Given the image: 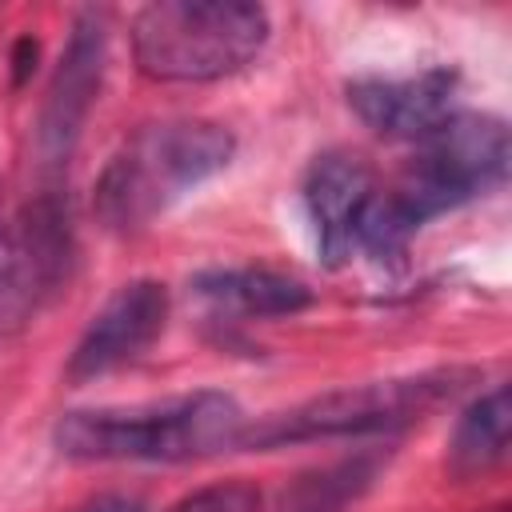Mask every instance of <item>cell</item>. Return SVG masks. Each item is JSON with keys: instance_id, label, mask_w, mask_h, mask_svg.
<instances>
[{"instance_id": "6da1fadb", "label": "cell", "mask_w": 512, "mask_h": 512, "mask_svg": "<svg viewBox=\"0 0 512 512\" xmlns=\"http://www.w3.org/2000/svg\"><path fill=\"white\" fill-rule=\"evenodd\" d=\"M416 144L404 176L372 192L356 224V248L380 264L400 260L424 220L484 196L508 172V128L484 112H452Z\"/></svg>"}, {"instance_id": "7a4b0ae2", "label": "cell", "mask_w": 512, "mask_h": 512, "mask_svg": "<svg viewBox=\"0 0 512 512\" xmlns=\"http://www.w3.org/2000/svg\"><path fill=\"white\" fill-rule=\"evenodd\" d=\"M232 152V132L212 120L144 124L100 172L96 216L112 232H136L172 208L184 192L216 176Z\"/></svg>"}, {"instance_id": "3957f363", "label": "cell", "mask_w": 512, "mask_h": 512, "mask_svg": "<svg viewBox=\"0 0 512 512\" xmlns=\"http://www.w3.org/2000/svg\"><path fill=\"white\" fill-rule=\"evenodd\" d=\"M244 412L224 392H192L152 408L68 412L56 448L72 460H200L240 448Z\"/></svg>"}, {"instance_id": "277c9868", "label": "cell", "mask_w": 512, "mask_h": 512, "mask_svg": "<svg viewBox=\"0 0 512 512\" xmlns=\"http://www.w3.org/2000/svg\"><path fill=\"white\" fill-rule=\"evenodd\" d=\"M268 40V12L248 0H160L132 20V60L148 80L204 84L240 72Z\"/></svg>"}, {"instance_id": "5b68a950", "label": "cell", "mask_w": 512, "mask_h": 512, "mask_svg": "<svg viewBox=\"0 0 512 512\" xmlns=\"http://www.w3.org/2000/svg\"><path fill=\"white\" fill-rule=\"evenodd\" d=\"M460 388V372H428L412 380H376V384H348L324 396H312L288 412H276L240 432V448H280L304 440H332V436H364L384 432L408 420H420L444 396Z\"/></svg>"}, {"instance_id": "8992f818", "label": "cell", "mask_w": 512, "mask_h": 512, "mask_svg": "<svg viewBox=\"0 0 512 512\" xmlns=\"http://www.w3.org/2000/svg\"><path fill=\"white\" fill-rule=\"evenodd\" d=\"M72 256V220L56 196H40L0 224V336L28 328L60 296Z\"/></svg>"}, {"instance_id": "52a82bcc", "label": "cell", "mask_w": 512, "mask_h": 512, "mask_svg": "<svg viewBox=\"0 0 512 512\" xmlns=\"http://www.w3.org/2000/svg\"><path fill=\"white\" fill-rule=\"evenodd\" d=\"M164 320H168V288L160 280H132L116 288L104 300V308L92 316L84 336L76 340L64 368L68 380L84 384L132 364L164 332Z\"/></svg>"}, {"instance_id": "ba28073f", "label": "cell", "mask_w": 512, "mask_h": 512, "mask_svg": "<svg viewBox=\"0 0 512 512\" xmlns=\"http://www.w3.org/2000/svg\"><path fill=\"white\" fill-rule=\"evenodd\" d=\"M372 192L376 184H372V168L364 164V156L332 148L312 160L304 176V204L316 228V248L328 268H340L352 256L356 224Z\"/></svg>"}, {"instance_id": "9c48e42d", "label": "cell", "mask_w": 512, "mask_h": 512, "mask_svg": "<svg viewBox=\"0 0 512 512\" xmlns=\"http://www.w3.org/2000/svg\"><path fill=\"white\" fill-rule=\"evenodd\" d=\"M104 68V28L96 12H84L72 28V40L60 56V68L48 84V100L40 112V152L44 160H64L80 136V124L92 108Z\"/></svg>"}, {"instance_id": "30bf717a", "label": "cell", "mask_w": 512, "mask_h": 512, "mask_svg": "<svg viewBox=\"0 0 512 512\" xmlns=\"http://www.w3.org/2000/svg\"><path fill=\"white\" fill-rule=\"evenodd\" d=\"M452 100H456V72L448 68H428L420 76H400V80L372 76L348 84L352 112L380 136H400V140L428 136L440 120L452 116Z\"/></svg>"}, {"instance_id": "8fae6325", "label": "cell", "mask_w": 512, "mask_h": 512, "mask_svg": "<svg viewBox=\"0 0 512 512\" xmlns=\"http://www.w3.org/2000/svg\"><path fill=\"white\" fill-rule=\"evenodd\" d=\"M508 428H512L508 388L496 384L476 404H468L464 416L456 420V432H452V444H448V472L456 480H468V476L488 472L492 464H500L504 452H508Z\"/></svg>"}, {"instance_id": "7c38bea8", "label": "cell", "mask_w": 512, "mask_h": 512, "mask_svg": "<svg viewBox=\"0 0 512 512\" xmlns=\"http://www.w3.org/2000/svg\"><path fill=\"white\" fill-rule=\"evenodd\" d=\"M196 288L220 304H232L248 316H288L312 304V292L280 272L268 268H240V272H208L196 280Z\"/></svg>"}, {"instance_id": "4fadbf2b", "label": "cell", "mask_w": 512, "mask_h": 512, "mask_svg": "<svg viewBox=\"0 0 512 512\" xmlns=\"http://www.w3.org/2000/svg\"><path fill=\"white\" fill-rule=\"evenodd\" d=\"M172 512H260V492L248 480H224L184 496Z\"/></svg>"}, {"instance_id": "5bb4252c", "label": "cell", "mask_w": 512, "mask_h": 512, "mask_svg": "<svg viewBox=\"0 0 512 512\" xmlns=\"http://www.w3.org/2000/svg\"><path fill=\"white\" fill-rule=\"evenodd\" d=\"M12 64H16V84H24V76L36 68V40H32V36H24V40L16 44Z\"/></svg>"}, {"instance_id": "9a60e30c", "label": "cell", "mask_w": 512, "mask_h": 512, "mask_svg": "<svg viewBox=\"0 0 512 512\" xmlns=\"http://www.w3.org/2000/svg\"><path fill=\"white\" fill-rule=\"evenodd\" d=\"M80 512H140V500H128V496H96Z\"/></svg>"}]
</instances>
